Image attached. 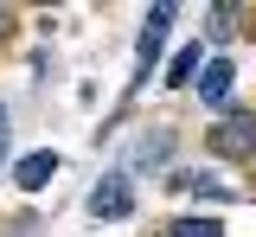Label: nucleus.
<instances>
[{
  "label": "nucleus",
  "mask_w": 256,
  "mask_h": 237,
  "mask_svg": "<svg viewBox=\"0 0 256 237\" xmlns=\"http://www.w3.org/2000/svg\"><path fill=\"white\" fill-rule=\"evenodd\" d=\"M230 77H237V70L224 64V58H218V64H205V77H198V90H205V102H230Z\"/></svg>",
  "instance_id": "39448f33"
},
{
  "label": "nucleus",
  "mask_w": 256,
  "mask_h": 237,
  "mask_svg": "<svg viewBox=\"0 0 256 237\" xmlns=\"http://www.w3.org/2000/svg\"><path fill=\"white\" fill-rule=\"evenodd\" d=\"M6 135H13V128H6V102H0V154H6Z\"/></svg>",
  "instance_id": "9d476101"
},
{
  "label": "nucleus",
  "mask_w": 256,
  "mask_h": 237,
  "mask_svg": "<svg viewBox=\"0 0 256 237\" xmlns=\"http://www.w3.org/2000/svg\"><path fill=\"white\" fill-rule=\"evenodd\" d=\"M212 141H218V154H250L256 148V116H230Z\"/></svg>",
  "instance_id": "7ed1b4c3"
},
{
  "label": "nucleus",
  "mask_w": 256,
  "mask_h": 237,
  "mask_svg": "<svg viewBox=\"0 0 256 237\" xmlns=\"http://www.w3.org/2000/svg\"><path fill=\"white\" fill-rule=\"evenodd\" d=\"M160 237H224L218 218H180V224H166Z\"/></svg>",
  "instance_id": "423d86ee"
},
{
  "label": "nucleus",
  "mask_w": 256,
  "mask_h": 237,
  "mask_svg": "<svg viewBox=\"0 0 256 237\" xmlns=\"http://www.w3.org/2000/svg\"><path fill=\"white\" fill-rule=\"evenodd\" d=\"M52 173H58V154H52V148H38V154H26V160H20V173H13V180H20L26 192H38V186H52Z\"/></svg>",
  "instance_id": "20e7f679"
},
{
  "label": "nucleus",
  "mask_w": 256,
  "mask_h": 237,
  "mask_svg": "<svg viewBox=\"0 0 256 237\" xmlns=\"http://www.w3.org/2000/svg\"><path fill=\"white\" fill-rule=\"evenodd\" d=\"M166 148H173V141H166V135H148V141H141V148H134V160H166Z\"/></svg>",
  "instance_id": "6e6552de"
},
{
  "label": "nucleus",
  "mask_w": 256,
  "mask_h": 237,
  "mask_svg": "<svg viewBox=\"0 0 256 237\" xmlns=\"http://www.w3.org/2000/svg\"><path fill=\"white\" fill-rule=\"evenodd\" d=\"M230 20H237V13H230V6H212V26H205V32H212V38H230V32H237V26H230Z\"/></svg>",
  "instance_id": "1a4fd4ad"
},
{
  "label": "nucleus",
  "mask_w": 256,
  "mask_h": 237,
  "mask_svg": "<svg viewBox=\"0 0 256 237\" xmlns=\"http://www.w3.org/2000/svg\"><path fill=\"white\" fill-rule=\"evenodd\" d=\"M0 32H6V13H0Z\"/></svg>",
  "instance_id": "9b49d317"
},
{
  "label": "nucleus",
  "mask_w": 256,
  "mask_h": 237,
  "mask_svg": "<svg viewBox=\"0 0 256 237\" xmlns=\"http://www.w3.org/2000/svg\"><path fill=\"white\" fill-rule=\"evenodd\" d=\"M198 58H205V52H198V45H186V52L173 58V70H166V84H192V77H198Z\"/></svg>",
  "instance_id": "0eeeda50"
},
{
  "label": "nucleus",
  "mask_w": 256,
  "mask_h": 237,
  "mask_svg": "<svg viewBox=\"0 0 256 237\" xmlns=\"http://www.w3.org/2000/svg\"><path fill=\"white\" fill-rule=\"evenodd\" d=\"M166 26H173V6H154L148 26H141V52H134V77H154V58L166 45Z\"/></svg>",
  "instance_id": "f257e3e1"
},
{
  "label": "nucleus",
  "mask_w": 256,
  "mask_h": 237,
  "mask_svg": "<svg viewBox=\"0 0 256 237\" xmlns=\"http://www.w3.org/2000/svg\"><path fill=\"white\" fill-rule=\"evenodd\" d=\"M134 212V192H128V173H109L90 192V218H128Z\"/></svg>",
  "instance_id": "f03ea898"
}]
</instances>
